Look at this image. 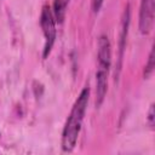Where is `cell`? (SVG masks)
I'll use <instances>...</instances> for the list:
<instances>
[{"mask_svg":"<svg viewBox=\"0 0 155 155\" xmlns=\"http://www.w3.org/2000/svg\"><path fill=\"white\" fill-rule=\"evenodd\" d=\"M88 97H90V88L85 87L80 92L67 119V122L64 125L63 133H62V149L65 153H70L76 145L82 120L85 116V111L87 108Z\"/></svg>","mask_w":155,"mask_h":155,"instance_id":"1","label":"cell"},{"mask_svg":"<svg viewBox=\"0 0 155 155\" xmlns=\"http://www.w3.org/2000/svg\"><path fill=\"white\" fill-rule=\"evenodd\" d=\"M98 65L96 71V105L99 107L107 94L108 90V75L111 63V45L105 35H101L98 39Z\"/></svg>","mask_w":155,"mask_h":155,"instance_id":"2","label":"cell"},{"mask_svg":"<svg viewBox=\"0 0 155 155\" xmlns=\"http://www.w3.org/2000/svg\"><path fill=\"white\" fill-rule=\"evenodd\" d=\"M40 25L45 36V47H44V58H46L54 44L56 40V19L50 6L45 5L40 15Z\"/></svg>","mask_w":155,"mask_h":155,"instance_id":"3","label":"cell"},{"mask_svg":"<svg viewBox=\"0 0 155 155\" xmlns=\"http://www.w3.org/2000/svg\"><path fill=\"white\" fill-rule=\"evenodd\" d=\"M154 21V0H140L139 8V30L142 34H148Z\"/></svg>","mask_w":155,"mask_h":155,"instance_id":"4","label":"cell"},{"mask_svg":"<svg viewBox=\"0 0 155 155\" xmlns=\"http://www.w3.org/2000/svg\"><path fill=\"white\" fill-rule=\"evenodd\" d=\"M130 18H131V10H130V4L124 10L122 17H121V25H120V36H119V62H117V73L116 76H119V73L121 70V63H122V57H124V51L126 47V38L128 33V27H130Z\"/></svg>","mask_w":155,"mask_h":155,"instance_id":"5","label":"cell"},{"mask_svg":"<svg viewBox=\"0 0 155 155\" xmlns=\"http://www.w3.org/2000/svg\"><path fill=\"white\" fill-rule=\"evenodd\" d=\"M70 0H54L53 1V16L56 22L62 23L65 16V11H67V6L69 4Z\"/></svg>","mask_w":155,"mask_h":155,"instance_id":"6","label":"cell"},{"mask_svg":"<svg viewBox=\"0 0 155 155\" xmlns=\"http://www.w3.org/2000/svg\"><path fill=\"white\" fill-rule=\"evenodd\" d=\"M154 68H155V58H154V48H153L150 51L148 63L145 64V68H144V78L145 79H149L151 76V74L154 73Z\"/></svg>","mask_w":155,"mask_h":155,"instance_id":"7","label":"cell"},{"mask_svg":"<svg viewBox=\"0 0 155 155\" xmlns=\"http://www.w3.org/2000/svg\"><path fill=\"white\" fill-rule=\"evenodd\" d=\"M148 124L149 126L153 128L154 127V104L150 105L149 108V113H148Z\"/></svg>","mask_w":155,"mask_h":155,"instance_id":"8","label":"cell"},{"mask_svg":"<svg viewBox=\"0 0 155 155\" xmlns=\"http://www.w3.org/2000/svg\"><path fill=\"white\" fill-rule=\"evenodd\" d=\"M102 4H103V0H92V10L93 12H98L102 7Z\"/></svg>","mask_w":155,"mask_h":155,"instance_id":"9","label":"cell"}]
</instances>
